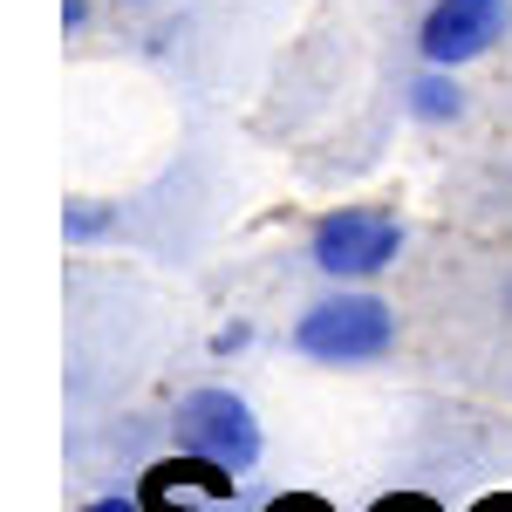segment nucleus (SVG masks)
Segmentation results:
<instances>
[{
    "mask_svg": "<svg viewBox=\"0 0 512 512\" xmlns=\"http://www.w3.org/2000/svg\"><path fill=\"white\" fill-rule=\"evenodd\" d=\"M178 444L226 465V472H246L260 458V431H253V410L239 403L233 390H198L178 403Z\"/></svg>",
    "mask_w": 512,
    "mask_h": 512,
    "instance_id": "f257e3e1",
    "label": "nucleus"
},
{
    "mask_svg": "<svg viewBox=\"0 0 512 512\" xmlns=\"http://www.w3.org/2000/svg\"><path fill=\"white\" fill-rule=\"evenodd\" d=\"M396 335V321L383 301H369V294H342V301H321L315 315L301 321V349L321 355V362H369V355H383Z\"/></svg>",
    "mask_w": 512,
    "mask_h": 512,
    "instance_id": "f03ea898",
    "label": "nucleus"
},
{
    "mask_svg": "<svg viewBox=\"0 0 512 512\" xmlns=\"http://www.w3.org/2000/svg\"><path fill=\"white\" fill-rule=\"evenodd\" d=\"M390 253H396V219L390 212H335V219H321V233H315V260L342 280L383 274Z\"/></svg>",
    "mask_w": 512,
    "mask_h": 512,
    "instance_id": "7ed1b4c3",
    "label": "nucleus"
},
{
    "mask_svg": "<svg viewBox=\"0 0 512 512\" xmlns=\"http://www.w3.org/2000/svg\"><path fill=\"white\" fill-rule=\"evenodd\" d=\"M506 21H512L506 0H437L431 21H424V55L431 62H472L506 35Z\"/></svg>",
    "mask_w": 512,
    "mask_h": 512,
    "instance_id": "20e7f679",
    "label": "nucleus"
},
{
    "mask_svg": "<svg viewBox=\"0 0 512 512\" xmlns=\"http://www.w3.org/2000/svg\"><path fill=\"white\" fill-rule=\"evenodd\" d=\"M417 110H424V117H458V89L437 82V76H424L417 82Z\"/></svg>",
    "mask_w": 512,
    "mask_h": 512,
    "instance_id": "39448f33",
    "label": "nucleus"
},
{
    "mask_svg": "<svg viewBox=\"0 0 512 512\" xmlns=\"http://www.w3.org/2000/svg\"><path fill=\"white\" fill-rule=\"evenodd\" d=\"M267 512H328V506H321V499H274Z\"/></svg>",
    "mask_w": 512,
    "mask_h": 512,
    "instance_id": "423d86ee",
    "label": "nucleus"
},
{
    "mask_svg": "<svg viewBox=\"0 0 512 512\" xmlns=\"http://www.w3.org/2000/svg\"><path fill=\"white\" fill-rule=\"evenodd\" d=\"M376 512H437V506H424V499H390V506H376Z\"/></svg>",
    "mask_w": 512,
    "mask_h": 512,
    "instance_id": "0eeeda50",
    "label": "nucleus"
},
{
    "mask_svg": "<svg viewBox=\"0 0 512 512\" xmlns=\"http://www.w3.org/2000/svg\"><path fill=\"white\" fill-rule=\"evenodd\" d=\"M82 512H137L130 499H96V506H82Z\"/></svg>",
    "mask_w": 512,
    "mask_h": 512,
    "instance_id": "6e6552de",
    "label": "nucleus"
},
{
    "mask_svg": "<svg viewBox=\"0 0 512 512\" xmlns=\"http://www.w3.org/2000/svg\"><path fill=\"white\" fill-rule=\"evenodd\" d=\"M478 512H512V499H485V506H478Z\"/></svg>",
    "mask_w": 512,
    "mask_h": 512,
    "instance_id": "1a4fd4ad",
    "label": "nucleus"
}]
</instances>
